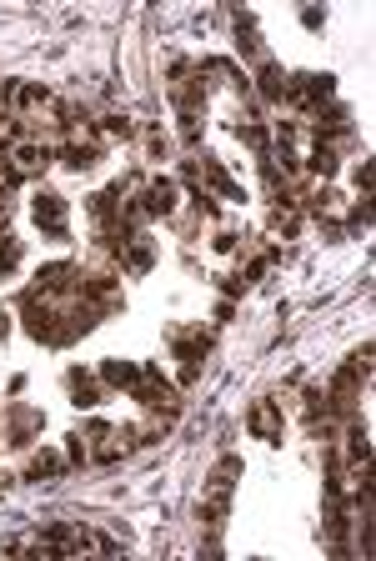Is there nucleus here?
<instances>
[{
  "mask_svg": "<svg viewBox=\"0 0 376 561\" xmlns=\"http://www.w3.org/2000/svg\"><path fill=\"white\" fill-rule=\"evenodd\" d=\"M35 220H45L50 231H61V220H66L61 201H56V196H40V201H35Z\"/></svg>",
  "mask_w": 376,
  "mask_h": 561,
  "instance_id": "1",
  "label": "nucleus"
},
{
  "mask_svg": "<svg viewBox=\"0 0 376 561\" xmlns=\"http://www.w3.org/2000/svg\"><path fill=\"white\" fill-rule=\"evenodd\" d=\"M251 426H256L261 436H276V411H271V406H256V411H251Z\"/></svg>",
  "mask_w": 376,
  "mask_h": 561,
  "instance_id": "2",
  "label": "nucleus"
},
{
  "mask_svg": "<svg viewBox=\"0 0 376 561\" xmlns=\"http://www.w3.org/2000/svg\"><path fill=\"white\" fill-rule=\"evenodd\" d=\"M105 136H131V121L126 116H105Z\"/></svg>",
  "mask_w": 376,
  "mask_h": 561,
  "instance_id": "3",
  "label": "nucleus"
}]
</instances>
